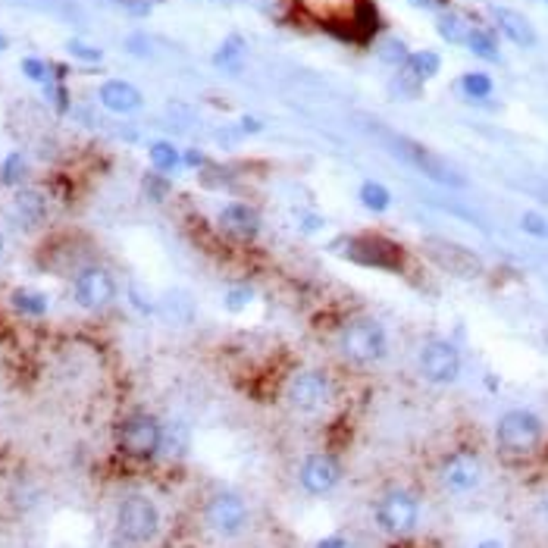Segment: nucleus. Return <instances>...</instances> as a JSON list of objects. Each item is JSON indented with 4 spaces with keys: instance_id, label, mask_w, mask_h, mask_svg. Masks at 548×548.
I'll use <instances>...</instances> for the list:
<instances>
[{
    "instance_id": "obj_1",
    "label": "nucleus",
    "mask_w": 548,
    "mask_h": 548,
    "mask_svg": "<svg viewBox=\"0 0 548 548\" xmlns=\"http://www.w3.org/2000/svg\"><path fill=\"white\" fill-rule=\"evenodd\" d=\"M380 135H382V141H386V148L392 150L399 160H404L408 167H414L417 173H423L427 179L442 182V185H464V176L457 173V167H451L445 157H438L436 150H429L427 145H420V141H414V139H404V135L386 132V129H380Z\"/></svg>"
},
{
    "instance_id": "obj_2",
    "label": "nucleus",
    "mask_w": 548,
    "mask_h": 548,
    "mask_svg": "<svg viewBox=\"0 0 548 548\" xmlns=\"http://www.w3.org/2000/svg\"><path fill=\"white\" fill-rule=\"evenodd\" d=\"M204 524L219 539H238L251 526V505L242 492L219 489L204 505Z\"/></svg>"
},
{
    "instance_id": "obj_3",
    "label": "nucleus",
    "mask_w": 548,
    "mask_h": 548,
    "mask_svg": "<svg viewBox=\"0 0 548 548\" xmlns=\"http://www.w3.org/2000/svg\"><path fill=\"white\" fill-rule=\"evenodd\" d=\"M116 533L126 539L129 545H148L160 533V508L154 498L132 492L120 502L116 508Z\"/></svg>"
},
{
    "instance_id": "obj_4",
    "label": "nucleus",
    "mask_w": 548,
    "mask_h": 548,
    "mask_svg": "<svg viewBox=\"0 0 548 548\" xmlns=\"http://www.w3.org/2000/svg\"><path fill=\"white\" fill-rule=\"evenodd\" d=\"M339 348L351 364H376V361H382L389 351L386 329L370 317H354L341 326Z\"/></svg>"
},
{
    "instance_id": "obj_5",
    "label": "nucleus",
    "mask_w": 548,
    "mask_h": 548,
    "mask_svg": "<svg viewBox=\"0 0 548 548\" xmlns=\"http://www.w3.org/2000/svg\"><path fill=\"white\" fill-rule=\"evenodd\" d=\"M495 442L502 448V455H533L539 448V442H543V420L536 414H530V410H508L495 423Z\"/></svg>"
},
{
    "instance_id": "obj_6",
    "label": "nucleus",
    "mask_w": 548,
    "mask_h": 548,
    "mask_svg": "<svg viewBox=\"0 0 548 548\" xmlns=\"http://www.w3.org/2000/svg\"><path fill=\"white\" fill-rule=\"evenodd\" d=\"M373 520L386 536H410L420 524V502L414 492L408 489H392L376 502Z\"/></svg>"
},
{
    "instance_id": "obj_7",
    "label": "nucleus",
    "mask_w": 548,
    "mask_h": 548,
    "mask_svg": "<svg viewBox=\"0 0 548 548\" xmlns=\"http://www.w3.org/2000/svg\"><path fill=\"white\" fill-rule=\"evenodd\" d=\"M120 451L135 461H150L163 451V423L150 414H132L120 427Z\"/></svg>"
},
{
    "instance_id": "obj_8",
    "label": "nucleus",
    "mask_w": 548,
    "mask_h": 548,
    "mask_svg": "<svg viewBox=\"0 0 548 548\" xmlns=\"http://www.w3.org/2000/svg\"><path fill=\"white\" fill-rule=\"evenodd\" d=\"M285 401L298 414H317L332 401V380L323 370H298L289 382H285Z\"/></svg>"
},
{
    "instance_id": "obj_9",
    "label": "nucleus",
    "mask_w": 548,
    "mask_h": 548,
    "mask_svg": "<svg viewBox=\"0 0 548 548\" xmlns=\"http://www.w3.org/2000/svg\"><path fill=\"white\" fill-rule=\"evenodd\" d=\"M417 367L420 376L433 386H448L461 376V351L445 339L423 341L420 354H417Z\"/></svg>"
},
{
    "instance_id": "obj_10",
    "label": "nucleus",
    "mask_w": 548,
    "mask_h": 548,
    "mask_svg": "<svg viewBox=\"0 0 548 548\" xmlns=\"http://www.w3.org/2000/svg\"><path fill=\"white\" fill-rule=\"evenodd\" d=\"M341 476H345L341 461L335 455H329V451H313V455H307L298 467V486L307 492V495H317V498L339 489Z\"/></svg>"
},
{
    "instance_id": "obj_11",
    "label": "nucleus",
    "mask_w": 548,
    "mask_h": 548,
    "mask_svg": "<svg viewBox=\"0 0 548 548\" xmlns=\"http://www.w3.org/2000/svg\"><path fill=\"white\" fill-rule=\"evenodd\" d=\"M479 479H483V464H479L474 451H455V455L445 457L442 467H438V483H442V489L451 492V495H467V492H474Z\"/></svg>"
},
{
    "instance_id": "obj_12",
    "label": "nucleus",
    "mask_w": 548,
    "mask_h": 548,
    "mask_svg": "<svg viewBox=\"0 0 548 548\" xmlns=\"http://www.w3.org/2000/svg\"><path fill=\"white\" fill-rule=\"evenodd\" d=\"M75 304L85 311H104L107 304H113L116 298V279L110 276L104 266H88L75 276L72 283Z\"/></svg>"
},
{
    "instance_id": "obj_13",
    "label": "nucleus",
    "mask_w": 548,
    "mask_h": 548,
    "mask_svg": "<svg viewBox=\"0 0 548 548\" xmlns=\"http://www.w3.org/2000/svg\"><path fill=\"white\" fill-rule=\"evenodd\" d=\"M98 98H101V104L107 110H113V113H135V110H141V104H145L139 88L129 85V82H120V79L104 82Z\"/></svg>"
},
{
    "instance_id": "obj_14",
    "label": "nucleus",
    "mask_w": 548,
    "mask_h": 548,
    "mask_svg": "<svg viewBox=\"0 0 548 548\" xmlns=\"http://www.w3.org/2000/svg\"><path fill=\"white\" fill-rule=\"evenodd\" d=\"M219 226H223V232H229L236 238H255L260 232V216L251 207H245V204H229L219 214Z\"/></svg>"
},
{
    "instance_id": "obj_15",
    "label": "nucleus",
    "mask_w": 548,
    "mask_h": 548,
    "mask_svg": "<svg viewBox=\"0 0 548 548\" xmlns=\"http://www.w3.org/2000/svg\"><path fill=\"white\" fill-rule=\"evenodd\" d=\"M495 23H498V29H502L505 35L514 41V44H520V47H533V44H536V32H533L530 19L520 16L517 10H505V6H495Z\"/></svg>"
},
{
    "instance_id": "obj_16",
    "label": "nucleus",
    "mask_w": 548,
    "mask_h": 548,
    "mask_svg": "<svg viewBox=\"0 0 548 548\" xmlns=\"http://www.w3.org/2000/svg\"><path fill=\"white\" fill-rule=\"evenodd\" d=\"M433 248H436V257L442 260L451 273H457V276H476V273L483 270V264H479L467 248H457V245H448V242H433Z\"/></svg>"
},
{
    "instance_id": "obj_17",
    "label": "nucleus",
    "mask_w": 548,
    "mask_h": 548,
    "mask_svg": "<svg viewBox=\"0 0 548 548\" xmlns=\"http://www.w3.org/2000/svg\"><path fill=\"white\" fill-rule=\"evenodd\" d=\"M13 216H16L23 226H38L41 219L47 216V197L35 188L19 191L16 201H13Z\"/></svg>"
},
{
    "instance_id": "obj_18",
    "label": "nucleus",
    "mask_w": 548,
    "mask_h": 548,
    "mask_svg": "<svg viewBox=\"0 0 548 548\" xmlns=\"http://www.w3.org/2000/svg\"><path fill=\"white\" fill-rule=\"evenodd\" d=\"M438 66H442V60H438L436 51H417V53H410V57L404 60L401 70L408 72V79L427 82V79H433V75L438 72Z\"/></svg>"
},
{
    "instance_id": "obj_19",
    "label": "nucleus",
    "mask_w": 548,
    "mask_h": 548,
    "mask_svg": "<svg viewBox=\"0 0 548 548\" xmlns=\"http://www.w3.org/2000/svg\"><path fill=\"white\" fill-rule=\"evenodd\" d=\"M436 29H438V35L445 41H451V44H467L470 32H474L467 25V19L457 16V13H442V16L436 19Z\"/></svg>"
},
{
    "instance_id": "obj_20",
    "label": "nucleus",
    "mask_w": 548,
    "mask_h": 548,
    "mask_svg": "<svg viewBox=\"0 0 548 548\" xmlns=\"http://www.w3.org/2000/svg\"><path fill=\"white\" fill-rule=\"evenodd\" d=\"M358 197L370 214H386V210L392 207V195H389V188L380 182H364L358 191Z\"/></svg>"
},
{
    "instance_id": "obj_21",
    "label": "nucleus",
    "mask_w": 548,
    "mask_h": 548,
    "mask_svg": "<svg viewBox=\"0 0 548 548\" xmlns=\"http://www.w3.org/2000/svg\"><path fill=\"white\" fill-rule=\"evenodd\" d=\"M13 307H16L19 313H25V317H44L47 313V294L41 292H32V289H16L13 292Z\"/></svg>"
},
{
    "instance_id": "obj_22",
    "label": "nucleus",
    "mask_w": 548,
    "mask_h": 548,
    "mask_svg": "<svg viewBox=\"0 0 548 548\" xmlns=\"http://www.w3.org/2000/svg\"><path fill=\"white\" fill-rule=\"evenodd\" d=\"M242 60H245V41L238 38V35H232V38H226L223 44H219V51H216V57H214V63L219 66V70L236 72Z\"/></svg>"
},
{
    "instance_id": "obj_23",
    "label": "nucleus",
    "mask_w": 548,
    "mask_h": 548,
    "mask_svg": "<svg viewBox=\"0 0 548 548\" xmlns=\"http://www.w3.org/2000/svg\"><path fill=\"white\" fill-rule=\"evenodd\" d=\"M150 163H154L160 173H169V169H176L182 163V154L169 145V141H154V145H150Z\"/></svg>"
},
{
    "instance_id": "obj_24",
    "label": "nucleus",
    "mask_w": 548,
    "mask_h": 548,
    "mask_svg": "<svg viewBox=\"0 0 548 548\" xmlns=\"http://www.w3.org/2000/svg\"><path fill=\"white\" fill-rule=\"evenodd\" d=\"M467 47L476 53V57H483V60H492V63L498 60V44H495V38H492L486 29H474V32H470Z\"/></svg>"
},
{
    "instance_id": "obj_25",
    "label": "nucleus",
    "mask_w": 548,
    "mask_h": 548,
    "mask_svg": "<svg viewBox=\"0 0 548 548\" xmlns=\"http://www.w3.org/2000/svg\"><path fill=\"white\" fill-rule=\"evenodd\" d=\"M461 91L467 94V98H474V101H483V98H489V94H492V79L486 72H467L461 79Z\"/></svg>"
},
{
    "instance_id": "obj_26",
    "label": "nucleus",
    "mask_w": 548,
    "mask_h": 548,
    "mask_svg": "<svg viewBox=\"0 0 548 548\" xmlns=\"http://www.w3.org/2000/svg\"><path fill=\"white\" fill-rule=\"evenodd\" d=\"M25 176V160L23 154H10L4 163H0V182L4 185H19Z\"/></svg>"
},
{
    "instance_id": "obj_27",
    "label": "nucleus",
    "mask_w": 548,
    "mask_h": 548,
    "mask_svg": "<svg viewBox=\"0 0 548 548\" xmlns=\"http://www.w3.org/2000/svg\"><path fill=\"white\" fill-rule=\"evenodd\" d=\"M70 53L72 57H79V60H88V63H101V57H104V53L98 51V47H91V44H85V41H70Z\"/></svg>"
},
{
    "instance_id": "obj_28",
    "label": "nucleus",
    "mask_w": 548,
    "mask_h": 548,
    "mask_svg": "<svg viewBox=\"0 0 548 548\" xmlns=\"http://www.w3.org/2000/svg\"><path fill=\"white\" fill-rule=\"evenodd\" d=\"M520 226H524V232H530V236L548 238V219H543L539 214H524Z\"/></svg>"
},
{
    "instance_id": "obj_29",
    "label": "nucleus",
    "mask_w": 548,
    "mask_h": 548,
    "mask_svg": "<svg viewBox=\"0 0 548 548\" xmlns=\"http://www.w3.org/2000/svg\"><path fill=\"white\" fill-rule=\"evenodd\" d=\"M23 72L29 75L32 82H51V70H47L44 63H41V60H35V57H29V60H23Z\"/></svg>"
},
{
    "instance_id": "obj_30",
    "label": "nucleus",
    "mask_w": 548,
    "mask_h": 548,
    "mask_svg": "<svg viewBox=\"0 0 548 548\" xmlns=\"http://www.w3.org/2000/svg\"><path fill=\"white\" fill-rule=\"evenodd\" d=\"M410 53H408V47L401 44V41H389L386 47H382V60H389V63H401L404 66V60H408Z\"/></svg>"
},
{
    "instance_id": "obj_31",
    "label": "nucleus",
    "mask_w": 548,
    "mask_h": 548,
    "mask_svg": "<svg viewBox=\"0 0 548 548\" xmlns=\"http://www.w3.org/2000/svg\"><path fill=\"white\" fill-rule=\"evenodd\" d=\"M251 298H255V294L251 292H242V289H236V292H229L226 294V311H242V307H248L251 304Z\"/></svg>"
},
{
    "instance_id": "obj_32",
    "label": "nucleus",
    "mask_w": 548,
    "mask_h": 548,
    "mask_svg": "<svg viewBox=\"0 0 548 548\" xmlns=\"http://www.w3.org/2000/svg\"><path fill=\"white\" fill-rule=\"evenodd\" d=\"M313 548H351V543H348L345 536H326V539H320Z\"/></svg>"
},
{
    "instance_id": "obj_33",
    "label": "nucleus",
    "mask_w": 548,
    "mask_h": 548,
    "mask_svg": "<svg viewBox=\"0 0 548 548\" xmlns=\"http://www.w3.org/2000/svg\"><path fill=\"white\" fill-rule=\"evenodd\" d=\"M148 188H150V191H154V195H157V197H160V195H163V188H167V185H163L160 179H148Z\"/></svg>"
},
{
    "instance_id": "obj_34",
    "label": "nucleus",
    "mask_w": 548,
    "mask_h": 548,
    "mask_svg": "<svg viewBox=\"0 0 548 548\" xmlns=\"http://www.w3.org/2000/svg\"><path fill=\"white\" fill-rule=\"evenodd\" d=\"M476 548H502V543H479Z\"/></svg>"
},
{
    "instance_id": "obj_35",
    "label": "nucleus",
    "mask_w": 548,
    "mask_h": 548,
    "mask_svg": "<svg viewBox=\"0 0 548 548\" xmlns=\"http://www.w3.org/2000/svg\"><path fill=\"white\" fill-rule=\"evenodd\" d=\"M4 245H6L4 242V232H0V257H4Z\"/></svg>"
},
{
    "instance_id": "obj_36",
    "label": "nucleus",
    "mask_w": 548,
    "mask_h": 548,
    "mask_svg": "<svg viewBox=\"0 0 548 548\" xmlns=\"http://www.w3.org/2000/svg\"><path fill=\"white\" fill-rule=\"evenodd\" d=\"M543 514H545V520H548V495H545V502H543Z\"/></svg>"
},
{
    "instance_id": "obj_37",
    "label": "nucleus",
    "mask_w": 548,
    "mask_h": 548,
    "mask_svg": "<svg viewBox=\"0 0 548 548\" xmlns=\"http://www.w3.org/2000/svg\"><path fill=\"white\" fill-rule=\"evenodd\" d=\"M0 51H6V38L4 35H0Z\"/></svg>"
}]
</instances>
